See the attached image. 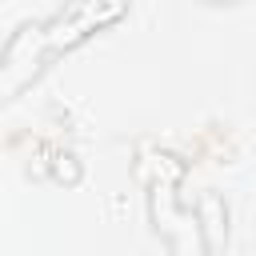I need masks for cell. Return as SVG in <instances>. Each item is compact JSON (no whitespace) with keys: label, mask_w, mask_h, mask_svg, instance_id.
<instances>
[{"label":"cell","mask_w":256,"mask_h":256,"mask_svg":"<svg viewBox=\"0 0 256 256\" xmlns=\"http://www.w3.org/2000/svg\"><path fill=\"white\" fill-rule=\"evenodd\" d=\"M128 12V0H68L52 20L44 24H28L8 40L4 52V96H16L24 80H32L52 56L68 52L72 44H80L84 36H92L96 28L120 20Z\"/></svg>","instance_id":"6da1fadb"}]
</instances>
